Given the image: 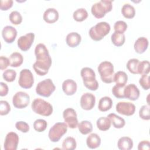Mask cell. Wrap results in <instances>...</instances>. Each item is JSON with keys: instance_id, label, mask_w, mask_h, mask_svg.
<instances>
[{"instance_id": "obj_48", "label": "cell", "mask_w": 150, "mask_h": 150, "mask_svg": "<svg viewBox=\"0 0 150 150\" xmlns=\"http://www.w3.org/2000/svg\"><path fill=\"white\" fill-rule=\"evenodd\" d=\"M9 91L8 86L4 82L0 83V96L3 97L7 95Z\"/></svg>"}, {"instance_id": "obj_40", "label": "cell", "mask_w": 150, "mask_h": 150, "mask_svg": "<svg viewBox=\"0 0 150 150\" xmlns=\"http://www.w3.org/2000/svg\"><path fill=\"white\" fill-rule=\"evenodd\" d=\"M127 24L123 21H118L115 22L114 25V29L115 31L123 33L126 31L127 29Z\"/></svg>"}, {"instance_id": "obj_28", "label": "cell", "mask_w": 150, "mask_h": 150, "mask_svg": "<svg viewBox=\"0 0 150 150\" xmlns=\"http://www.w3.org/2000/svg\"><path fill=\"white\" fill-rule=\"evenodd\" d=\"M10 65L13 67L20 66L23 62V57L22 55L19 52H13L9 56Z\"/></svg>"}, {"instance_id": "obj_2", "label": "cell", "mask_w": 150, "mask_h": 150, "mask_svg": "<svg viewBox=\"0 0 150 150\" xmlns=\"http://www.w3.org/2000/svg\"><path fill=\"white\" fill-rule=\"evenodd\" d=\"M80 75L86 88L91 91H96L98 89V83L96 79V73L92 69L88 67L82 68Z\"/></svg>"}, {"instance_id": "obj_14", "label": "cell", "mask_w": 150, "mask_h": 150, "mask_svg": "<svg viewBox=\"0 0 150 150\" xmlns=\"http://www.w3.org/2000/svg\"><path fill=\"white\" fill-rule=\"evenodd\" d=\"M19 141V136L16 132H8L5 138L4 144V149L5 150H16Z\"/></svg>"}, {"instance_id": "obj_25", "label": "cell", "mask_w": 150, "mask_h": 150, "mask_svg": "<svg viewBox=\"0 0 150 150\" xmlns=\"http://www.w3.org/2000/svg\"><path fill=\"white\" fill-rule=\"evenodd\" d=\"M112 105V99L108 96L101 98L98 102V108L100 111L105 112L111 109Z\"/></svg>"}, {"instance_id": "obj_20", "label": "cell", "mask_w": 150, "mask_h": 150, "mask_svg": "<svg viewBox=\"0 0 150 150\" xmlns=\"http://www.w3.org/2000/svg\"><path fill=\"white\" fill-rule=\"evenodd\" d=\"M148 40L145 37L138 38L134 45L135 51L138 54H142L145 52L148 47Z\"/></svg>"}, {"instance_id": "obj_6", "label": "cell", "mask_w": 150, "mask_h": 150, "mask_svg": "<svg viewBox=\"0 0 150 150\" xmlns=\"http://www.w3.org/2000/svg\"><path fill=\"white\" fill-rule=\"evenodd\" d=\"M112 1L101 0L94 4L91 8L92 14L98 19L103 18L105 14L112 10Z\"/></svg>"}, {"instance_id": "obj_24", "label": "cell", "mask_w": 150, "mask_h": 150, "mask_svg": "<svg viewBox=\"0 0 150 150\" xmlns=\"http://www.w3.org/2000/svg\"><path fill=\"white\" fill-rule=\"evenodd\" d=\"M117 146L121 150H130L133 147L132 139L128 137H122L118 139Z\"/></svg>"}, {"instance_id": "obj_34", "label": "cell", "mask_w": 150, "mask_h": 150, "mask_svg": "<svg viewBox=\"0 0 150 150\" xmlns=\"http://www.w3.org/2000/svg\"><path fill=\"white\" fill-rule=\"evenodd\" d=\"M139 63V60L137 59H131L127 63V68L129 71L132 74H138V67Z\"/></svg>"}, {"instance_id": "obj_12", "label": "cell", "mask_w": 150, "mask_h": 150, "mask_svg": "<svg viewBox=\"0 0 150 150\" xmlns=\"http://www.w3.org/2000/svg\"><path fill=\"white\" fill-rule=\"evenodd\" d=\"M34 39L35 34L32 32L28 33L19 38L17 42L18 46L21 50L23 52L27 51L30 48Z\"/></svg>"}, {"instance_id": "obj_21", "label": "cell", "mask_w": 150, "mask_h": 150, "mask_svg": "<svg viewBox=\"0 0 150 150\" xmlns=\"http://www.w3.org/2000/svg\"><path fill=\"white\" fill-rule=\"evenodd\" d=\"M81 37L77 32H70L66 38V42L67 45L71 47H75L77 46L81 42Z\"/></svg>"}, {"instance_id": "obj_7", "label": "cell", "mask_w": 150, "mask_h": 150, "mask_svg": "<svg viewBox=\"0 0 150 150\" xmlns=\"http://www.w3.org/2000/svg\"><path fill=\"white\" fill-rule=\"evenodd\" d=\"M67 125L65 122H56L49 129L48 137L53 142H58L67 131Z\"/></svg>"}, {"instance_id": "obj_10", "label": "cell", "mask_w": 150, "mask_h": 150, "mask_svg": "<svg viewBox=\"0 0 150 150\" xmlns=\"http://www.w3.org/2000/svg\"><path fill=\"white\" fill-rule=\"evenodd\" d=\"M30 103V97L28 94L23 91H18L15 94L12 98L13 106L18 109L26 107Z\"/></svg>"}, {"instance_id": "obj_32", "label": "cell", "mask_w": 150, "mask_h": 150, "mask_svg": "<svg viewBox=\"0 0 150 150\" xmlns=\"http://www.w3.org/2000/svg\"><path fill=\"white\" fill-rule=\"evenodd\" d=\"M76 141L71 137L66 138L62 142V149L64 150H73L76 148Z\"/></svg>"}, {"instance_id": "obj_46", "label": "cell", "mask_w": 150, "mask_h": 150, "mask_svg": "<svg viewBox=\"0 0 150 150\" xmlns=\"http://www.w3.org/2000/svg\"><path fill=\"white\" fill-rule=\"evenodd\" d=\"M10 65L9 59L5 56H1L0 57V67L1 70H3L6 69Z\"/></svg>"}, {"instance_id": "obj_4", "label": "cell", "mask_w": 150, "mask_h": 150, "mask_svg": "<svg viewBox=\"0 0 150 150\" xmlns=\"http://www.w3.org/2000/svg\"><path fill=\"white\" fill-rule=\"evenodd\" d=\"M97 69L101 79L104 83L108 84L113 82L114 71L112 63L108 61L102 62L98 66Z\"/></svg>"}, {"instance_id": "obj_47", "label": "cell", "mask_w": 150, "mask_h": 150, "mask_svg": "<svg viewBox=\"0 0 150 150\" xmlns=\"http://www.w3.org/2000/svg\"><path fill=\"white\" fill-rule=\"evenodd\" d=\"M150 149V142L148 140H144L138 144V150H149Z\"/></svg>"}, {"instance_id": "obj_16", "label": "cell", "mask_w": 150, "mask_h": 150, "mask_svg": "<svg viewBox=\"0 0 150 150\" xmlns=\"http://www.w3.org/2000/svg\"><path fill=\"white\" fill-rule=\"evenodd\" d=\"M139 90L134 84H129L125 86L124 89V98L131 101H135L139 98Z\"/></svg>"}, {"instance_id": "obj_39", "label": "cell", "mask_w": 150, "mask_h": 150, "mask_svg": "<svg viewBox=\"0 0 150 150\" xmlns=\"http://www.w3.org/2000/svg\"><path fill=\"white\" fill-rule=\"evenodd\" d=\"M139 115L141 118L144 120H149L150 119L149 105H143L140 108L139 111Z\"/></svg>"}, {"instance_id": "obj_33", "label": "cell", "mask_w": 150, "mask_h": 150, "mask_svg": "<svg viewBox=\"0 0 150 150\" xmlns=\"http://www.w3.org/2000/svg\"><path fill=\"white\" fill-rule=\"evenodd\" d=\"M73 17L76 21L82 22L88 17V12L84 8H79L73 12Z\"/></svg>"}, {"instance_id": "obj_8", "label": "cell", "mask_w": 150, "mask_h": 150, "mask_svg": "<svg viewBox=\"0 0 150 150\" xmlns=\"http://www.w3.org/2000/svg\"><path fill=\"white\" fill-rule=\"evenodd\" d=\"M56 87L50 79H46L40 81L36 87V93L44 97H49L54 91Z\"/></svg>"}, {"instance_id": "obj_22", "label": "cell", "mask_w": 150, "mask_h": 150, "mask_svg": "<svg viewBox=\"0 0 150 150\" xmlns=\"http://www.w3.org/2000/svg\"><path fill=\"white\" fill-rule=\"evenodd\" d=\"M86 144L90 149H96L100 146L101 144V138L96 133L90 134L86 139Z\"/></svg>"}, {"instance_id": "obj_27", "label": "cell", "mask_w": 150, "mask_h": 150, "mask_svg": "<svg viewBox=\"0 0 150 150\" xmlns=\"http://www.w3.org/2000/svg\"><path fill=\"white\" fill-rule=\"evenodd\" d=\"M111 39L114 45L120 47L122 46L125 43V36L123 33L114 31V32L111 35Z\"/></svg>"}, {"instance_id": "obj_35", "label": "cell", "mask_w": 150, "mask_h": 150, "mask_svg": "<svg viewBox=\"0 0 150 150\" xmlns=\"http://www.w3.org/2000/svg\"><path fill=\"white\" fill-rule=\"evenodd\" d=\"M149 73V62L148 60L139 62L138 67V74L143 75Z\"/></svg>"}, {"instance_id": "obj_11", "label": "cell", "mask_w": 150, "mask_h": 150, "mask_svg": "<svg viewBox=\"0 0 150 150\" xmlns=\"http://www.w3.org/2000/svg\"><path fill=\"white\" fill-rule=\"evenodd\" d=\"M63 117L67 127L74 129L77 127L78 120L76 111L72 108H67L63 112Z\"/></svg>"}, {"instance_id": "obj_41", "label": "cell", "mask_w": 150, "mask_h": 150, "mask_svg": "<svg viewBox=\"0 0 150 150\" xmlns=\"http://www.w3.org/2000/svg\"><path fill=\"white\" fill-rule=\"evenodd\" d=\"M139 83L142 88L145 90H148L150 87L149 76L148 74H143L139 80Z\"/></svg>"}, {"instance_id": "obj_38", "label": "cell", "mask_w": 150, "mask_h": 150, "mask_svg": "<svg viewBox=\"0 0 150 150\" xmlns=\"http://www.w3.org/2000/svg\"><path fill=\"white\" fill-rule=\"evenodd\" d=\"M4 79L8 82H12L16 77V72L13 69H7L2 74Z\"/></svg>"}, {"instance_id": "obj_29", "label": "cell", "mask_w": 150, "mask_h": 150, "mask_svg": "<svg viewBox=\"0 0 150 150\" xmlns=\"http://www.w3.org/2000/svg\"><path fill=\"white\" fill-rule=\"evenodd\" d=\"M97 128L103 131H107L110 129L111 125V122L108 117H100L96 121Z\"/></svg>"}, {"instance_id": "obj_43", "label": "cell", "mask_w": 150, "mask_h": 150, "mask_svg": "<svg viewBox=\"0 0 150 150\" xmlns=\"http://www.w3.org/2000/svg\"><path fill=\"white\" fill-rule=\"evenodd\" d=\"M125 87H121L117 85L113 86L112 88V93L113 95L117 98H124V89Z\"/></svg>"}, {"instance_id": "obj_36", "label": "cell", "mask_w": 150, "mask_h": 150, "mask_svg": "<svg viewBox=\"0 0 150 150\" xmlns=\"http://www.w3.org/2000/svg\"><path fill=\"white\" fill-rule=\"evenodd\" d=\"M47 126V123L43 119H38L33 122V128L35 131L39 132L44 131Z\"/></svg>"}, {"instance_id": "obj_45", "label": "cell", "mask_w": 150, "mask_h": 150, "mask_svg": "<svg viewBox=\"0 0 150 150\" xmlns=\"http://www.w3.org/2000/svg\"><path fill=\"white\" fill-rule=\"evenodd\" d=\"M12 0H1L0 2V9L2 11H7L13 5Z\"/></svg>"}, {"instance_id": "obj_9", "label": "cell", "mask_w": 150, "mask_h": 150, "mask_svg": "<svg viewBox=\"0 0 150 150\" xmlns=\"http://www.w3.org/2000/svg\"><path fill=\"white\" fill-rule=\"evenodd\" d=\"M34 83L33 76L29 69H22L19 73L18 80L19 85L23 88H30Z\"/></svg>"}, {"instance_id": "obj_26", "label": "cell", "mask_w": 150, "mask_h": 150, "mask_svg": "<svg viewBox=\"0 0 150 150\" xmlns=\"http://www.w3.org/2000/svg\"><path fill=\"white\" fill-rule=\"evenodd\" d=\"M107 117L110 120L111 123L115 128H122L125 124V120L114 113L109 114L107 115Z\"/></svg>"}, {"instance_id": "obj_1", "label": "cell", "mask_w": 150, "mask_h": 150, "mask_svg": "<svg viewBox=\"0 0 150 150\" xmlns=\"http://www.w3.org/2000/svg\"><path fill=\"white\" fill-rule=\"evenodd\" d=\"M36 60L33 64V69L39 76H45L52 65V58L46 46L43 43L38 44L35 49Z\"/></svg>"}, {"instance_id": "obj_3", "label": "cell", "mask_w": 150, "mask_h": 150, "mask_svg": "<svg viewBox=\"0 0 150 150\" xmlns=\"http://www.w3.org/2000/svg\"><path fill=\"white\" fill-rule=\"evenodd\" d=\"M111 27L106 22H100L92 26L88 32L91 39L94 41H100L110 32Z\"/></svg>"}, {"instance_id": "obj_23", "label": "cell", "mask_w": 150, "mask_h": 150, "mask_svg": "<svg viewBox=\"0 0 150 150\" xmlns=\"http://www.w3.org/2000/svg\"><path fill=\"white\" fill-rule=\"evenodd\" d=\"M128 81V76L125 72L123 71H118L114 74L113 81L118 86L125 87Z\"/></svg>"}, {"instance_id": "obj_18", "label": "cell", "mask_w": 150, "mask_h": 150, "mask_svg": "<svg viewBox=\"0 0 150 150\" xmlns=\"http://www.w3.org/2000/svg\"><path fill=\"white\" fill-rule=\"evenodd\" d=\"M59 16V12L55 8H49L43 13V19L48 23H53L58 20Z\"/></svg>"}, {"instance_id": "obj_13", "label": "cell", "mask_w": 150, "mask_h": 150, "mask_svg": "<svg viewBox=\"0 0 150 150\" xmlns=\"http://www.w3.org/2000/svg\"><path fill=\"white\" fill-rule=\"evenodd\" d=\"M116 111L120 114L131 116L135 113V105L130 102L120 101L116 104Z\"/></svg>"}, {"instance_id": "obj_19", "label": "cell", "mask_w": 150, "mask_h": 150, "mask_svg": "<svg viewBox=\"0 0 150 150\" xmlns=\"http://www.w3.org/2000/svg\"><path fill=\"white\" fill-rule=\"evenodd\" d=\"M77 88L76 83L72 79H67L62 83V90L67 96L73 95L76 92Z\"/></svg>"}, {"instance_id": "obj_30", "label": "cell", "mask_w": 150, "mask_h": 150, "mask_svg": "<svg viewBox=\"0 0 150 150\" xmlns=\"http://www.w3.org/2000/svg\"><path fill=\"white\" fill-rule=\"evenodd\" d=\"M78 129L83 135H87L93 131V125L91 122L87 120L81 121L77 125Z\"/></svg>"}, {"instance_id": "obj_31", "label": "cell", "mask_w": 150, "mask_h": 150, "mask_svg": "<svg viewBox=\"0 0 150 150\" xmlns=\"http://www.w3.org/2000/svg\"><path fill=\"white\" fill-rule=\"evenodd\" d=\"M121 13L125 18L131 19L135 16V10L134 7L131 4H125L121 8Z\"/></svg>"}, {"instance_id": "obj_44", "label": "cell", "mask_w": 150, "mask_h": 150, "mask_svg": "<svg viewBox=\"0 0 150 150\" xmlns=\"http://www.w3.org/2000/svg\"><path fill=\"white\" fill-rule=\"evenodd\" d=\"M15 127L18 130L23 133H26L29 131V125L25 121H21L16 122L15 124Z\"/></svg>"}, {"instance_id": "obj_42", "label": "cell", "mask_w": 150, "mask_h": 150, "mask_svg": "<svg viewBox=\"0 0 150 150\" xmlns=\"http://www.w3.org/2000/svg\"><path fill=\"white\" fill-rule=\"evenodd\" d=\"M11 111V107L8 101L5 100L0 101V115H7Z\"/></svg>"}, {"instance_id": "obj_17", "label": "cell", "mask_w": 150, "mask_h": 150, "mask_svg": "<svg viewBox=\"0 0 150 150\" xmlns=\"http://www.w3.org/2000/svg\"><path fill=\"white\" fill-rule=\"evenodd\" d=\"M2 36L3 39L6 43H12L16 39L17 36V30L12 26H6L2 30Z\"/></svg>"}, {"instance_id": "obj_5", "label": "cell", "mask_w": 150, "mask_h": 150, "mask_svg": "<svg viewBox=\"0 0 150 150\" xmlns=\"http://www.w3.org/2000/svg\"><path fill=\"white\" fill-rule=\"evenodd\" d=\"M32 110L36 114L43 116H49L53 112V107L49 102L40 98H35L32 103Z\"/></svg>"}, {"instance_id": "obj_15", "label": "cell", "mask_w": 150, "mask_h": 150, "mask_svg": "<svg viewBox=\"0 0 150 150\" xmlns=\"http://www.w3.org/2000/svg\"><path fill=\"white\" fill-rule=\"evenodd\" d=\"M96 103V97L90 93H84L80 98V106L84 110H90L93 108Z\"/></svg>"}, {"instance_id": "obj_37", "label": "cell", "mask_w": 150, "mask_h": 150, "mask_svg": "<svg viewBox=\"0 0 150 150\" xmlns=\"http://www.w3.org/2000/svg\"><path fill=\"white\" fill-rule=\"evenodd\" d=\"M9 18L11 22L15 25H19L22 21V16L21 14L17 11H13L11 12Z\"/></svg>"}]
</instances>
